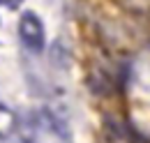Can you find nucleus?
I'll list each match as a JSON object with an SVG mask.
<instances>
[{
  "mask_svg": "<svg viewBox=\"0 0 150 143\" xmlns=\"http://www.w3.org/2000/svg\"><path fill=\"white\" fill-rule=\"evenodd\" d=\"M19 37L21 42L35 51V53H42L44 51V42H46V35H44V25L35 12H23L19 21Z\"/></svg>",
  "mask_w": 150,
  "mask_h": 143,
  "instance_id": "nucleus-1",
  "label": "nucleus"
},
{
  "mask_svg": "<svg viewBox=\"0 0 150 143\" xmlns=\"http://www.w3.org/2000/svg\"><path fill=\"white\" fill-rule=\"evenodd\" d=\"M5 2H7L9 7H19V5H21V2H23V0H5Z\"/></svg>",
  "mask_w": 150,
  "mask_h": 143,
  "instance_id": "nucleus-2",
  "label": "nucleus"
}]
</instances>
